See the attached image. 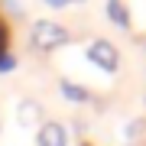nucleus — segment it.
Here are the masks:
<instances>
[{
	"instance_id": "obj_4",
	"label": "nucleus",
	"mask_w": 146,
	"mask_h": 146,
	"mask_svg": "<svg viewBox=\"0 0 146 146\" xmlns=\"http://www.w3.org/2000/svg\"><path fill=\"white\" fill-rule=\"evenodd\" d=\"M16 123L26 127V130H29V127H36V130H39V127L46 123L42 104H39V101H20V104H16Z\"/></svg>"
},
{
	"instance_id": "obj_3",
	"label": "nucleus",
	"mask_w": 146,
	"mask_h": 146,
	"mask_svg": "<svg viewBox=\"0 0 146 146\" xmlns=\"http://www.w3.org/2000/svg\"><path fill=\"white\" fill-rule=\"evenodd\" d=\"M36 146H68V130L58 120H46L36 133Z\"/></svg>"
},
{
	"instance_id": "obj_6",
	"label": "nucleus",
	"mask_w": 146,
	"mask_h": 146,
	"mask_svg": "<svg viewBox=\"0 0 146 146\" xmlns=\"http://www.w3.org/2000/svg\"><path fill=\"white\" fill-rule=\"evenodd\" d=\"M107 16H110V23H117L120 29L130 26V13H127L123 0H107Z\"/></svg>"
},
{
	"instance_id": "obj_9",
	"label": "nucleus",
	"mask_w": 146,
	"mask_h": 146,
	"mask_svg": "<svg viewBox=\"0 0 146 146\" xmlns=\"http://www.w3.org/2000/svg\"><path fill=\"white\" fill-rule=\"evenodd\" d=\"M49 7H65V3H72V0H46Z\"/></svg>"
},
{
	"instance_id": "obj_2",
	"label": "nucleus",
	"mask_w": 146,
	"mask_h": 146,
	"mask_svg": "<svg viewBox=\"0 0 146 146\" xmlns=\"http://www.w3.org/2000/svg\"><path fill=\"white\" fill-rule=\"evenodd\" d=\"M88 58H91V65L104 68V72H117L120 68V52H117L114 42H107V39H94L88 46Z\"/></svg>"
},
{
	"instance_id": "obj_7",
	"label": "nucleus",
	"mask_w": 146,
	"mask_h": 146,
	"mask_svg": "<svg viewBox=\"0 0 146 146\" xmlns=\"http://www.w3.org/2000/svg\"><path fill=\"white\" fill-rule=\"evenodd\" d=\"M143 130H146V123H143V120H133V123H127V140H130V143H140Z\"/></svg>"
},
{
	"instance_id": "obj_10",
	"label": "nucleus",
	"mask_w": 146,
	"mask_h": 146,
	"mask_svg": "<svg viewBox=\"0 0 146 146\" xmlns=\"http://www.w3.org/2000/svg\"><path fill=\"white\" fill-rule=\"evenodd\" d=\"M81 146H91V143H81Z\"/></svg>"
},
{
	"instance_id": "obj_5",
	"label": "nucleus",
	"mask_w": 146,
	"mask_h": 146,
	"mask_svg": "<svg viewBox=\"0 0 146 146\" xmlns=\"http://www.w3.org/2000/svg\"><path fill=\"white\" fill-rule=\"evenodd\" d=\"M58 88H62V94L68 101H75V104H84V101H91V91L84 88V84H75V81H58Z\"/></svg>"
},
{
	"instance_id": "obj_1",
	"label": "nucleus",
	"mask_w": 146,
	"mask_h": 146,
	"mask_svg": "<svg viewBox=\"0 0 146 146\" xmlns=\"http://www.w3.org/2000/svg\"><path fill=\"white\" fill-rule=\"evenodd\" d=\"M29 42L39 49V52H52V49H58V46L68 42V29L58 26V23H52V20H36L33 29H29Z\"/></svg>"
},
{
	"instance_id": "obj_8",
	"label": "nucleus",
	"mask_w": 146,
	"mask_h": 146,
	"mask_svg": "<svg viewBox=\"0 0 146 146\" xmlns=\"http://www.w3.org/2000/svg\"><path fill=\"white\" fill-rule=\"evenodd\" d=\"M16 68V58L10 52H0V72H13Z\"/></svg>"
}]
</instances>
